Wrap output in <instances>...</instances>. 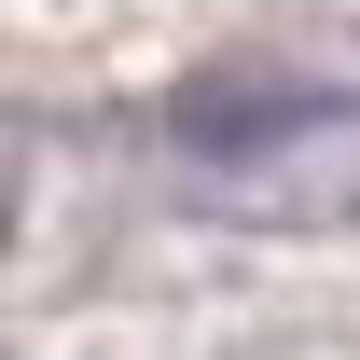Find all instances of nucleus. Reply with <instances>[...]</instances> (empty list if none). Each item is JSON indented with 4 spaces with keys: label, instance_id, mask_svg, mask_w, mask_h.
I'll return each mask as SVG.
<instances>
[{
    "label": "nucleus",
    "instance_id": "nucleus-1",
    "mask_svg": "<svg viewBox=\"0 0 360 360\" xmlns=\"http://www.w3.org/2000/svg\"><path fill=\"white\" fill-rule=\"evenodd\" d=\"M319 97H277V84H194L180 97V125L194 139H264V125H305Z\"/></svg>",
    "mask_w": 360,
    "mask_h": 360
}]
</instances>
